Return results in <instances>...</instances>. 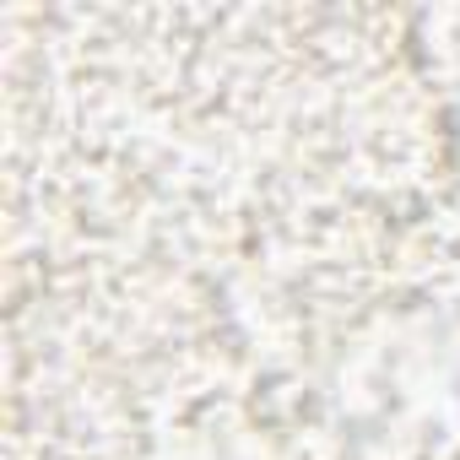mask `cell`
I'll return each instance as SVG.
<instances>
[{
	"instance_id": "obj_1",
	"label": "cell",
	"mask_w": 460,
	"mask_h": 460,
	"mask_svg": "<svg viewBox=\"0 0 460 460\" xmlns=\"http://www.w3.org/2000/svg\"><path fill=\"white\" fill-rule=\"evenodd\" d=\"M141 460H298V455L239 411H200L168 428Z\"/></svg>"
}]
</instances>
